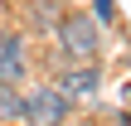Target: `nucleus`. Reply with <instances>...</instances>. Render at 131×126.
Masks as SVG:
<instances>
[{
  "label": "nucleus",
  "instance_id": "nucleus-1",
  "mask_svg": "<svg viewBox=\"0 0 131 126\" xmlns=\"http://www.w3.org/2000/svg\"><path fill=\"white\" fill-rule=\"evenodd\" d=\"M53 34H58V53L68 63L73 58H97V49H102V19L92 10H68Z\"/></svg>",
  "mask_w": 131,
  "mask_h": 126
},
{
  "label": "nucleus",
  "instance_id": "nucleus-2",
  "mask_svg": "<svg viewBox=\"0 0 131 126\" xmlns=\"http://www.w3.org/2000/svg\"><path fill=\"white\" fill-rule=\"evenodd\" d=\"M29 97V121L34 126H53V121H68L73 117V97L58 87V83H39L24 92Z\"/></svg>",
  "mask_w": 131,
  "mask_h": 126
},
{
  "label": "nucleus",
  "instance_id": "nucleus-3",
  "mask_svg": "<svg viewBox=\"0 0 131 126\" xmlns=\"http://www.w3.org/2000/svg\"><path fill=\"white\" fill-rule=\"evenodd\" d=\"M58 87L73 97V102H92L102 92V68L97 58H73L68 68H58Z\"/></svg>",
  "mask_w": 131,
  "mask_h": 126
},
{
  "label": "nucleus",
  "instance_id": "nucleus-4",
  "mask_svg": "<svg viewBox=\"0 0 131 126\" xmlns=\"http://www.w3.org/2000/svg\"><path fill=\"white\" fill-rule=\"evenodd\" d=\"M24 15H29V29H34V34H53V29H58V19H63L58 0H29V5H24Z\"/></svg>",
  "mask_w": 131,
  "mask_h": 126
},
{
  "label": "nucleus",
  "instance_id": "nucleus-5",
  "mask_svg": "<svg viewBox=\"0 0 131 126\" xmlns=\"http://www.w3.org/2000/svg\"><path fill=\"white\" fill-rule=\"evenodd\" d=\"M0 83H24V44L15 34H5V53H0Z\"/></svg>",
  "mask_w": 131,
  "mask_h": 126
},
{
  "label": "nucleus",
  "instance_id": "nucleus-6",
  "mask_svg": "<svg viewBox=\"0 0 131 126\" xmlns=\"http://www.w3.org/2000/svg\"><path fill=\"white\" fill-rule=\"evenodd\" d=\"M5 121H29V97L15 83H0V126Z\"/></svg>",
  "mask_w": 131,
  "mask_h": 126
},
{
  "label": "nucleus",
  "instance_id": "nucleus-7",
  "mask_svg": "<svg viewBox=\"0 0 131 126\" xmlns=\"http://www.w3.org/2000/svg\"><path fill=\"white\" fill-rule=\"evenodd\" d=\"M92 15H97L102 24H112V19H117V0H92Z\"/></svg>",
  "mask_w": 131,
  "mask_h": 126
},
{
  "label": "nucleus",
  "instance_id": "nucleus-8",
  "mask_svg": "<svg viewBox=\"0 0 131 126\" xmlns=\"http://www.w3.org/2000/svg\"><path fill=\"white\" fill-rule=\"evenodd\" d=\"M0 53H5V34H0Z\"/></svg>",
  "mask_w": 131,
  "mask_h": 126
}]
</instances>
